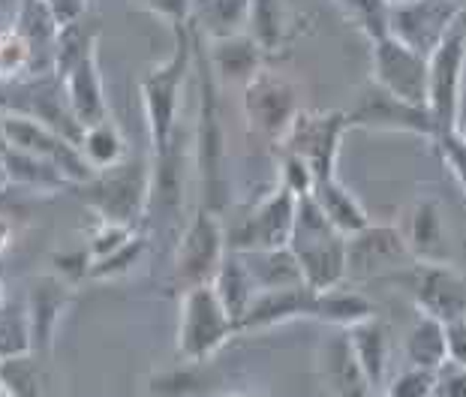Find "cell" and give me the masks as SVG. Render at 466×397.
<instances>
[{
	"label": "cell",
	"mask_w": 466,
	"mask_h": 397,
	"mask_svg": "<svg viewBox=\"0 0 466 397\" xmlns=\"http://www.w3.org/2000/svg\"><path fill=\"white\" fill-rule=\"evenodd\" d=\"M46 6L52 9L57 27H69L87 15V0H46Z\"/></svg>",
	"instance_id": "43"
},
{
	"label": "cell",
	"mask_w": 466,
	"mask_h": 397,
	"mask_svg": "<svg viewBox=\"0 0 466 397\" xmlns=\"http://www.w3.org/2000/svg\"><path fill=\"white\" fill-rule=\"evenodd\" d=\"M229 397H256V394H229Z\"/></svg>",
	"instance_id": "51"
},
{
	"label": "cell",
	"mask_w": 466,
	"mask_h": 397,
	"mask_svg": "<svg viewBox=\"0 0 466 397\" xmlns=\"http://www.w3.org/2000/svg\"><path fill=\"white\" fill-rule=\"evenodd\" d=\"M350 130H373V133H412L424 138H436V127L428 106H415L410 99L385 91L373 78L359 87L355 106L346 112Z\"/></svg>",
	"instance_id": "7"
},
{
	"label": "cell",
	"mask_w": 466,
	"mask_h": 397,
	"mask_svg": "<svg viewBox=\"0 0 466 397\" xmlns=\"http://www.w3.org/2000/svg\"><path fill=\"white\" fill-rule=\"evenodd\" d=\"M415 260L403 241L400 226H376L346 235V280H389Z\"/></svg>",
	"instance_id": "10"
},
{
	"label": "cell",
	"mask_w": 466,
	"mask_h": 397,
	"mask_svg": "<svg viewBox=\"0 0 466 397\" xmlns=\"http://www.w3.org/2000/svg\"><path fill=\"white\" fill-rule=\"evenodd\" d=\"M461 15L463 0H406L394 4L391 36L431 57L436 46L454 31V25H461Z\"/></svg>",
	"instance_id": "14"
},
{
	"label": "cell",
	"mask_w": 466,
	"mask_h": 397,
	"mask_svg": "<svg viewBox=\"0 0 466 397\" xmlns=\"http://www.w3.org/2000/svg\"><path fill=\"white\" fill-rule=\"evenodd\" d=\"M313 202L322 208V214L329 217V220L340 229L343 235H352L364 229L367 223H370V217H367L364 205L355 198V193H350L346 187L334 178H325V181H316L313 184Z\"/></svg>",
	"instance_id": "28"
},
{
	"label": "cell",
	"mask_w": 466,
	"mask_h": 397,
	"mask_svg": "<svg viewBox=\"0 0 466 397\" xmlns=\"http://www.w3.org/2000/svg\"><path fill=\"white\" fill-rule=\"evenodd\" d=\"M346 133H350L346 112H337V108H331V112H304L301 108L289 133L283 136L280 151L301 157L310 166L316 181H325V178H334L340 142Z\"/></svg>",
	"instance_id": "11"
},
{
	"label": "cell",
	"mask_w": 466,
	"mask_h": 397,
	"mask_svg": "<svg viewBox=\"0 0 466 397\" xmlns=\"http://www.w3.org/2000/svg\"><path fill=\"white\" fill-rule=\"evenodd\" d=\"M55 274L61 277V280H66L69 286H76L78 280H85L87 274H91V265H94V256L87 247H82V250L76 253H55Z\"/></svg>",
	"instance_id": "40"
},
{
	"label": "cell",
	"mask_w": 466,
	"mask_h": 397,
	"mask_svg": "<svg viewBox=\"0 0 466 397\" xmlns=\"http://www.w3.org/2000/svg\"><path fill=\"white\" fill-rule=\"evenodd\" d=\"M175 48L163 64H157L151 73L142 78L138 91H142L145 106V121L147 136H151L154 148V163L168 157L175 148V130H177V115H181V99L184 85L190 69L196 66V34L190 25L172 27Z\"/></svg>",
	"instance_id": "1"
},
{
	"label": "cell",
	"mask_w": 466,
	"mask_h": 397,
	"mask_svg": "<svg viewBox=\"0 0 466 397\" xmlns=\"http://www.w3.org/2000/svg\"><path fill=\"white\" fill-rule=\"evenodd\" d=\"M370 66V78L376 85H382L385 91L398 94L400 99H410L415 106H428V57L421 52H415L406 43H400L398 36H382L376 39Z\"/></svg>",
	"instance_id": "16"
},
{
	"label": "cell",
	"mask_w": 466,
	"mask_h": 397,
	"mask_svg": "<svg viewBox=\"0 0 466 397\" xmlns=\"http://www.w3.org/2000/svg\"><path fill=\"white\" fill-rule=\"evenodd\" d=\"M238 334V322L217 298L214 286H193L181 295V322H177V355L184 361L205 364L217 350Z\"/></svg>",
	"instance_id": "5"
},
{
	"label": "cell",
	"mask_w": 466,
	"mask_h": 397,
	"mask_svg": "<svg viewBox=\"0 0 466 397\" xmlns=\"http://www.w3.org/2000/svg\"><path fill=\"white\" fill-rule=\"evenodd\" d=\"M299 198L289 187L277 184L250 214L241 217L235 229L226 232L229 250L250 253V250H274V247H289L295 229V214H299Z\"/></svg>",
	"instance_id": "12"
},
{
	"label": "cell",
	"mask_w": 466,
	"mask_h": 397,
	"mask_svg": "<svg viewBox=\"0 0 466 397\" xmlns=\"http://www.w3.org/2000/svg\"><path fill=\"white\" fill-rule=\"evenodd\" d=\"M78 148H82L85 160L94 166V172L127 160V138L121 136V130H117V124L112 117H106L103 124H94V127H87V130H82Z\"/></svg>",
	"instance_id": "31"
},
{
	"label": "cell",
	"mask_w": 466,
	"mask_h": 397,
	"mask_svg": "<svg viewBox=\"0 0 466 397\" xmlns=\"http://www.w3.org/2000/svg\"><path fill=\"white\" fill-rule=\"evenodd\" d=\"M64 85V97L69 106V115L73 121L87 130L94 124H103L108 117V103H106V91H103V76H100V61H96V52L85 55L73 69H66L61 76Z\"/></svg>",
	"instance_id": "20"
},
{
	"label": "cell",
	"mask_w": 466,
	"mask_h": 397,
	"mask_svg": "<svg viewBox=\"0 0 466 397\" xmlns=\"http://www.w3.org/2000/svg\"><path fill=\"white\" fill-rule=\"evenodd\" d=\"M350 334V343H352V352L359 359L361 371L367 373V380L376 392L385 385V371H389V334H385L382 322L376 320H367L346 329Z\"/></svg>",
	"instance_id": "29"
},
{
	"label": "cell",
	"mask_w": 466,
	"mask_h": 397,
	"mask_svg": "<svg viewBox=\"0 0 466 397\" xmlns=\"http://www.w3.org/2000/svg\"><path fill=\"white\" fill-rule=\"evenodd\" d=\"M319 373L325 389L334 397H370L376 392L370 380H367V373L361 371L359 359H355L346 329H337V334L322 343Z\"/></svg>",
	"instance_id": "21"
},
{
	"label": "cell",
	"mask_w": 466,
	"mask_h": 397,
	"mask_svg": "<svg viewBox=\"0 0 466 397\" xmlns=\"http://www.w3.org/2000/svg\"><path fill=\"white\" fill-rule=\"evenodd\" d=\"M0 121H4L9 145L18 148V151H27L34 157H43L48 163H55L73 184H85L96 175L94 166L85 160L76 138L55 130L52 124L39 121L34 115H22V112H0Z\"/></svg>",
	"instance_id": "9"
},
{
	"label": "cell",
	"mask_w": 466,
	"mask_h": 397,
	"mask_svg": "<svg viewBox=\"0 0 466 397\" xmlns=\"http://www.w3.org/2000/svg\"><path fill=\"white\" fill-rule=\"evenodd\" d=\"M9 148H13V145H9V138H6V130H4V121H0V160H4V157H6V151H9Z\"/></svg>",
	"instance_id": "47"
},
{
	"label": "cell",
	"mask_w": 466,
	"mask_h": 397,
	"mask_svg": "<svg viewBox=\"0 0 466 397\" xmlns=\"http://www.w3.org/2000/svg\"><path fill=\"white\" fill-rule=\"evenodd\" d=\"M9 238H13V226H9V220H6V217H0V253L6 250Z\"/></svg>",
	"instance_id": "46"
},
{
	"label": "cell",
	"mask_w": 466,
	"mask_h": 397,
	"mask_svg": "<svg viewBox=\"0 0 466 397\" xmlns=\"http://www.w3.org/2000/svg\"><path fill=\"white\" fill-rule=\"evenodd\" d=\"M73 193L82 196V202L100 214V220L136 226L151 205L154 166H147L142 157H127L117 166L100 168L91 181L76 184Z\"/></svg>",
	"instance_id": "3"
},
{
	"label": "cell",
	"mask_w": 466,
	"mask_h": 397,
	"mask_svg": "<svg viewBox=\"0 0 466 397\" xmlns=\"http://www.w3.org/2000/svg\"><path fill=\"white\" fill-rule=\"evenodd\" d=\"M4 397H15V394H13V392H9V389H6V392H4Z\"/></svg>",
	"instance_id": "52"
},
{
	"label": "cell",
	"mask_w": 466,
	"mask_h": 397,
	"mask_svg": "<svg viewBox=\"0 0 466 397\" xmlns=\"http://www.w3.org/2000/svg\"><path fill=\"white\" fill-rule=\"evenodd\" d=\"M403 241L421 265H451V235L436 198H419L400 220Z\"/></svg>",
	"instance_id": "17"
},
{
	"label": "cell",
	"mask_w": 466,
	"mask_h": 397,
	"mask_svg": "<svg viewBox=\"0 0 466 397\" xmlns=\"http://www.w3.org/2000/svg\"><path fill=\"white\" fill-rule=\"evenodd\" d=\"M34 76V55L27 39L15 31V27H4L0 31V78L13 82V78Z\"/></svg>",
	"instance_id": "34"
},
{
	"label": "cell",
	"mask_w": 466,
	"mask_h": 397,
	"mask_svg": "<svg viewBox=\"0 0 466 397\" xmlns=\"http://www.w3.org/2000/svg\"><path fill=\"white\" fill-rule=\"evenodd\" d=\"M244 117L250 133L271 145H280L283 136L289 133L292 121L301 112L299 103V87H295L283 73H274V69H259L250 82L244 85Z\"/></svg>",
	"instance_id": "6"
},
{
	"label": "cell",
	"mask_w": 466,
	"mask_h": 397,
	"mask_svg": "<svg viewBox=\"0 0 466 397\" xmlns=\"http://www.w3.org/2000/svg\"><path fill=\"white\" fill-rule=\"evenodd\" d=\"M289 250L299 260L310 290L322 292L346 283V235L322 214L310 193L299 198Z\"/></svg>",
	"instance_id": "2"
},
{
	"label": "cell",
	"mask_w": 466,
	"mask_h": 397,
	"mask_svg": "<svg viewBox=\"0 0 466 397\" xmlns=\"http://www.w3.org/2000/svg\"><path fill=\"white\" fill-rule=\"evenodd\" d=\"M433 397H466V367L458 361H445L436 371Z\"/></svg>",
	"instance_id": "42"
},
{
	"label": "cell",
	"mask_w": 466,
	"mask_h": 397,
	"mask_svg": "<svg viewBox=\"0 0 466 397\" xmlns=\"http://www.w3.org/2000/svg\"><path fill=\"white\" fill-rule=\"evenodd\" d=\"M229 253V241H226V229L220 214L211 208H199L193 214V220L187 223V229L177 241L175 250V283L181 290H193V286L211 283L220 265Z\"/></svg>",
	"instance_id": "8"
},
{
	"label": "cell",
	"mask_w": 466,
	"mask_h": 397,
	"mask_svg": "<svg viewBox=\"0 0 466 397\" xmlns=\"http://www.w3.org/2000/svg\"><path fill=\"white\" fill-rule=\"evenodd\" d=\"M211 286H214L217 298L223 301V307L229 310V316L235 322H241V316L250 310L253 298L259 295L250 268H247L244 256L238 250L226 253V260L220 265V271H217V277L211 280Z\"/></svg>",
	"instance_id": "26"
},
{
	"label": "cell",
	"mask_w": 466,
	"mask_h": 397,
	"mask_svg": "<svg viewBox=\"0 0 466 397\" xmlns=\"http://www.w3.org/2000/svg\"><path fill=\"white\" fill-rule=\"evenodd\" d=\"M370 397H389V394H385V392H373Z\"/></svg>",
	"instance_id": "49"
},
{
	"label": "cell",
	"mask_w": 466,
	"mask_h": 397,
	"mask_svg": "<svg viewBox=\"0 0 466 397\" xmlns=\"http://www.w3.org/2000/svg\"><path fill=\"white\" fill-rule=\"evenodd\" d=\"M428 108L436 127V138L454 130V112H458L463 94V69H466V31L454 25V31L436 46L428 57Z\"/></svg>",
	"instance_id": "13"
},
{
	"label": "cell",
	"mask_w": 466,
	"mask_h": 397,
	"mask_svg": "<svg viewBox=\"0 0 466 397\" xmlns=\"http://www.w3.org/2000/svg\"><path fill=\"white\" fill-rule=\"evenodd\" d=\"M340 15L355 31H361L370 43L391 34L394 0H334Z\"/></svg>",
	"instance_id": "33"
},
{
	"label": "cell",
	"mask_w": 466,
	"mask_h": 397,
	"mask_svg": "<svg viewBox=\"0 0 466 397\" xmlns=\"http://www.w3.org/2000/svg\"><path fill=\"white\" fill-rule=\"evenodd\" d=\"M208 64L214 69L217 85H247L265 66V48L250 34H238L229 39H214L205 48Z\"/></svg>",
	"instance_id": "22"
},
{
	"label": "cell",
	"mask_w": 466,
	"mask_h": 397,
	"mask_svg": "<svg viewBox=\"0 0 466 397\" xmlns=\"http://www.w3.org/2000/svg\"><path fill=\"white\" fill-rule=\"evenodd\" d=\"M4 392H6V385H4V380H0V397H4Z\"/></svg>",
	"instance_id": "50"
},
{
	"label": "cell",
	"mask_w": 466,
	"mask_h": 397,
	"mask_svg": "<svg viewBox=\"0 0 466 397\" xmlns=\"http://www.w3.org/2000/svg\"><path fill=\"white\" fill-rule=\"evenodd\" d=\"M376 316V304L359 290H350L346 283L334 286V290L316 292L313 320L334 325V329H352V325L367 322Z\"/></svg>",
	"instance_id": "25"
},
{
	"label": "cell",
	"mask_w": 466,
	"mask_h": 397,
	"mask_svg": "<svg viewBox=\"0 0 466 397\" xmlns=\"http://www.w3.org/2000/svg\"><path fill=\"white\" fill-rule=\"evenodd\" d=\"M247 268H250L256 290H286V286H299L304 283L301 265L295 260V253L289 247H274V250H250L241 253Z\"/></svg>",
	"instance_id": "30"
},
{
	"label": "cell",
	"mask_w": 466,
	"mask_h": 397,
	"mask_svg": "<svg viewBox=\"0 0 466 397\" xmlns=\"http://www.w3.org/2000/svg\"><path fill=\"white\" fill-rule=\"evenodd\" d=\"M433 145H436V151H440L445 168H449L451 178L463 190V198H466V142L458 133H445L440 138H433Z\"/></svg>",
	"instance_id": "37"
},
{
	"label": "cell",
	"mask_w": 466,
	"mask_h": 397,
	"mask_svg": "<svg viewBox=\"0 0 466 397\" xmlns=\"http://www.w3.org/2000/svg\"><path fill=\"white\" fill-rule=\"evenodd\" d=\"M451 133H458L463 142H466V91L461 94V103H458V112H454V130Z\"/></svg>",
	"instance_id": "45"
},
{
	"label": "cell",
	"mask_w": 466,
	"mask_h": 397,
	"mask_svg": "<svg viewBox=\"0 0 466 397\" xmlns=\"http://www.w3.org/2000/svg\"><path fill=\"white\" fill-rule=\"evenodd\" d=\"M280 184L283 187H289V190L295 196H307V193H313V184H316V178L310 172V166H307L301 157H295L289 151H280Z\"/></svg>",
	"instance_id": "39"
},
{
	"label": "cell",
	"mask_w": 466,
	"mask_h": 397,
	"mask_svg": "<svg viewBox=\"0 0 466 397\" xmlns=\"http://www.w3.org/2000/svg\"><path fill=\"white\" fill-rule=\"evenodd\" d=\"M0 166H4V175L9 181L31 187V190L57 193V190H73L76 187L55 163H48L43 157H34L27 151H18V148H9L6 157L0 160Z\"/></svg>",
	"instance_id": "27"
},
{
	"label": "cell",
	"mask_w": 466,
	"mask_h": 397,
	"mask_svg": "<svg viewBox=\"0 0 466 397\" xmlns=\"http://www.w3.org/2000/svg\"><path fill=\"white\" fill-rule=\"evenodd\" d=\"M449 359L466 367V320L449 322Z\"/></svg>",
	"instance_id": "44"
},
{
	"label": "cell",
	"mask_w": 466,
	"mask_h": 397,
	"mask_svg": "<svg viewBox=\"0 0 466 397\" xmlns=\"http://www.w3.org/2000/svg\"><path fill=\"white\" fill-rule=\"evenodd\" d=\"M247 34H250L268 55L280 52L286 46V34H289V18H286V9L280 0H250Z\"/></svg>",
	"instance_id": "32"
},
{
	"label": "cell",
	"mask_w": 466,
	"mask_h": 397,
	"mask_svg": "<svg viewBox=\"0 0 466 397\" xmlns=\"http://www.w3.org/2000/svg\"><path fill=\"white\" fill-rule=\"evenodd\" d=\"M0 307H4V280H0Z\"/></svg>",
	"instance_id": "48"
},
{
	"label": "cell",
	"mask_w": 466,
	"mask_h": 397,
	"mask_svg": "<svg viewBox=\"0 0 466 397\" xmlns=\"http://www.w3.org/2000/svg\"><path fill=\"white\" fill-rule=\"evenodd\" d=\"M196 34V31H193ZM196 69H199V124H196V166L202 178L205 208L220 214L226 205V145L217 108V78L208 64L205 39L196 34Z\"/></svg>",
	"instance_id": "4"
},
{
	"label": "cell",
	"mask_w": 466,
	"mask_h": 397,
	"mask_svg": "<svg viewBox=\"0 0 466 397\" xmlns=\"http://www.w3.org/2000/svg\"><path fill=\"white\" fill-rule=\"evenodd\" d=\"M313 307H316V290H310L307 283L286 286V290H265L253 298L250 310L241 316L238 334L274 329V325H286L292 320H313Z\"/></svg>",
	"instance_id": "18"
},
{
	"label": "cell",
	"mask_w": 466,
	"mask_h": 397,
	"mask_svg": "<svg viewBox=\"0 0 466 397\" xmlns=\"http://www.w3.org/2000/svg\"><path fill=\"white\" fill-rule=\"evenodd\" d=\"M69 298H73V286L61 277H36L27 295L25 316H27V334H31V352L52 350V337L57 322L66 310Z\"/></svg>",
	"instance_id": "19"
},
{
	"label": "cell",
	"mask_w": 466,
	"mask_h": 397,
	"mask_svg": "<svg viewBox=\"0 0 466 397\" xmlns=\"http://www.w3.org/2000/svg\"><path fill=\"white\" fill-rule=\"evenodd\" d=\"M130 4L157 18H163V22H168L172 27L190 25V0H130Z\"/></svg>",
	"instance_id": "41"
},
{
	"label": "cell",
	"mask_w": 466,
	"mask_h": 397,
	"mask_svg": "<svg viewBox=\"0 0 466 397\" xmlns=\"http://www.w3.org/2000/svg\"><path fill=\"white\" fill-rule=\"evenodd\" d=\"M403 359L410 367H428L440 371L449 361V325L436 316L419 313L403 337Z\"/></svg>",
	"instance_id": "24"
},
{
	"label": "cell",
	"mask_w": 466,
	"mask_h": 397,
	"mask_svg": "<svg viewBox=\"0 0 466 397\" xmlns=\"http://www.w3.org/2000/svg\"><path fill=\"white\" fill-rule=\"evenodd\" d=\"M433 385H436V371L406 364L403 373L385 382V394L389 397H433Z\"/></svg>",
	"instance_id": "36"
},
{
	"label": "cell",
	"mask_w": 466,
	"mask_h": 397,
	"mask_svg": "<svg viewBox=\"0 0 466 397\" xmlns=\"http://www.w3.org/2000/svg\"><path fill=\"white\" fill-rule=\"evenodd\" d=\"M133 235H136V226L106 223V220H100V226H96V232L91 235V241H87V250H91L94 260H103V256L115 253L117 247H124Z\"/></svg>",
	"instance_id": "38"
},
{
	"label": "cell",
	"mask_w": 466,
	"mask_h": 397,
	"mask_svg": "<svg viewBox=\"0 0 466 397\" xmlns=\"http://www.w3.org/2000/svg\"><path fill=\"white\" fill-rule=\"evenodd\" d=\"M394 277H403L406 280L419 313L436 316L445 325L466 320V274H461L454 265L412 262L406 271Z\"/></svg>",
	"instance_id": "15"
},
{
	"label": "cell",
	"mask_w": 466,
	"mask_h": 397,
	"mask_svg": "<svg viewBox=\"0 0 466 397\" xmlns=\"http://www.w3.org/2000/svg\"><path fill=\"white\" fill-rule=\"evenodd\" d=\"M250 0H190V27L205 43L247 34Z\"/></svg>",
	"instance_id": "23"
},
{
	"label": "cell",
	"mask_w": 466,
	"mask_h": 397,
	"mask_svg": "<svg viewBox=\"0 0 466 397\" xmlns=\"http://www.w3.org/2000/svg\"><path fill=\"white\" fill-rule=\"evenodd\" d=\"M147 241L142 235H133L130 241H127L124 247H117L115 253L103 256V260H94L91 265V274H87V280H112V277H124L133 271V265L142 260Z\"/></svg>",
	"instance_id": "35"
}]
</instances>
